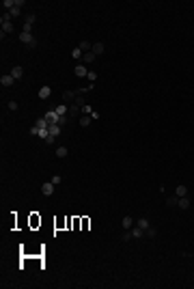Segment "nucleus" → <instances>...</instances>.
<instances>
[{
  "mask_svg": "<svg viewBox=\"0 0 194 289\" xmlns=\"http://www.w3.org/2000/svg\"><path fill=\"white\" fill-rule=\"evenodd\" d=\"M43 119L47 121V125H58V119H61V114H58V112L52 108V110H47V112H45V117H43Z\"/></svg>",
  "mask_w": 194,
  "mask_h": 289,
  "instance_id": "obj_1",
  "label": "nucleus"
},
{
  "mask_svg": "<svg viewBox=\"0 0 194 289\" xmlns=\"http://www.w3.org/2000/svg\"><path fill=\"white\" fill-rule=\"evenodd\" d=\"M19 41L26 43L28 47H35V45H37V41H35V37H33L30 33H22V35H19Z\"/></svg>",
  "mask_w": 194,
  "mask_h": 289,
  "instance_id": "obj_2",
  "label": "nucleus"
},
{
  "mask_svg": "<svg viewBox=\"0 0 194 289\" xmlns=\"http://www.w3.org/2000/svg\"><path fill=\"white\" fill-rule=\"evenodd\" d=\"M76 97H78V93H74V91H65V93H63V104H74Z\"/></svg>",
  "mask_w": 194,
  "mask_h": 289,
  "instance_id": "obj_3",
  "label": "nucleus"
},
{
  "mask_svg": "<svg viewBox=\"0 0 194 289\" xmlns=\"http://www.w3.org/2000/svg\"><path fill=\"white\" fill-rule=\"evenodd\" d=\"M54 188H56V186H54L52 181H47V183H43V186H41V192H43L45 197H52V194H54Z\"/></svg>",
  "mask_w": 194,
  "mask_h": 289,
  "instance_id": "obj_4",
  "label": "nucleus"
},
{
  "mask_svg": "<svg viewBox=\"0 0 194 289\" xmlns=\"http://www.w3.org/2000/svg\"><path fill=\"white\" fill-rule=\"evenodd\" d=\"M74 74H76L78 78H86V76H88V69H86V65H78V67L74 69Z\"/></svg>",
  "mask_w": 194,
  "mask_h": 289,
  "instance_id": "obj_5",
  "label": "nucleus"
},
{
  "mask_svg": "<svg viewBox=\"0 0 194 289\" xmlns=\"http://www.w3.org/2000/svg\"><path fill=\"white\" fill-rule=\"evenodd\" d=\"M104 50H106V45H104L102 41H95V43H93V54H95V56L104 54Z\"/></svg>",
  "mask_w": 194,
  "mask_h": 289,
  "instance_id": "obj_6",
  "label": "nucleus"
},
{
  "mask_svg": "<svg viewBox=\"0 0 194 289\" xmlns=\"http://www.w3.org/2000/svg\"><path fill=\"white\" fill-rule=\"evenodd\" d=\"M80 50H82V54H86V52H93V43L91 41H80Z\"/></svg>",
  "mask_w": 194,
  "mask_h": 289,
  "instance_id": "obj_7",
  "label": "nucleus"
},
{
  "mask_svg": "<svg viewBox=\"0 0 194 289\" xmlns=\"http://www.w3.org/2000/svg\"><path fill=\"white\" fill-rule=\"evenodd\" d=\"M11 76H13L15 80H22V76H24V69H22L19 65H15V67L11 69Z\"/></svg>",
  "mask_w": 194,
  "mask_h": 289,
  "instance_id": "obj_8",
  "label": "nucleus"
},
{
  "mask_svg": "<svg viewBox=\"0 0 194 289\" xmlns=\"http://www.w3.org/2000/svg\"><path fill=\"white\" fill-rule=\"evenodd\" d=\"M134 225H136V227H140V229H142V231H147V229H149V227H151V222H149V220H147V218H138V220H136V222H134Z\"/></svg>",
  "mask_w": 194,
  "mask_h": 289,
  "instance_id": "obj_9",
  "label": "nucleus"
},
{
  "mask_svg": "<svg viewBox=\"0 0 194 289\" xmlns=\"http://www.w3.org/2000/svg\"><path fill=\"white\" fill-rule=\"evenodd\" d=\"M50 93H52L50 86H41L39 89V99H47V97H50Z\"/></svg>",
  "mask_w": 194,
  "mask_h": 289,
  "instance_id": "obj_10",
  "label": "nucleus"
},
{
  "mask_svg": "<svg viewBox=\"0 0 194 289\" xmlns=\"http://www.w3.org/2000/svg\"><path fill=\"white\" fill-rule=\"evenodd\" d=\"M13 82H15V78H13L11 74H9V76H2V78H0V84H2L5 89H7V86H11Z\"/></svg>",
  "mask_w": 194,
  "mask_h": 289,
  "instance_id": "obj_11",
  "label": "nucleus"
},
{
  "mask_svg": "<svg viewBox=\"0 0 194 289\" xmlns=\"http://www.w3.org/2000/svg\"><path fill=\"white\" fill-rule=\"evenodd\" d=\"M121 227H123V229H132L134 227V218H132V216H125V218L121 220Z\"/></svg>",
  "mask_w": 194,
  "mask_h": 289,
  "instance_id": "obj_12",
  "label": "nucleus"
},
{
  "mask_svg": "<svg viewBox=\"0 0 194 289\" xmlns=\"http://www.w3.org/2000/svg\"><path fill=\"white\" fill-rule=\"evenodd\" d=\"M80 112H82V108L80 106H76V104H71V108H69V117H80Z\"/></svg>",
  "mask_w": 194,
  "mask_h": 289,
  "instance_id": "obj_13",
  "label": "nucleus"
},
{
  "mask_svg": "<svg viewBox=\"0 0 194 289\" xmlns=\"http://www.w3.org/2000/svg\"><path fill=\"white\" fill-rule=\"evenodd\" d=\"M177 205H179L181 209H190V205H192V203H190V199H188V197H181Z\"/></svg>",
  "mask_w": 194,
  "mask_h": 289,
  "instance_id": "obj_14",
  "label": "nucleus"
},
{
  "mask_svg": "<svg viewBox=\"0 0 194 289\" xmlns=\"http://www.w3.org/2000/svg\"><path fill=\"white\" fill-rule=\"evenodd\" d=\"M76 93H78V91H76ZM74 104H76V106H80V108H84V106H86V99H84V95H82V93H78V97H76V102H74Z\"/></svg>",
  "mask_w": 194,
  "mask_h": 289,
  "instance_id": "obj_15",
  "label": "nucleus"
},
{
  "mask_svg": "<svg viewBox=\"0 0 194 289\" xmlns=\"http://www.w3.org/2000/svg\"><path fill=\"white\" fill-rule=\"evenodd\" d=\"M185 194H188V188H185V186H177L175 197H179V199H181V197H185Z\"/></svg>",
  "mask_w": 194,
  "mask_h": 289,
  "instance_id": "obj_16",
  "label": "nucleus"
},
{
  "mask_svg": "<svg viewBox=\"0 0 194 289\" xmlns=\"http://www.w3.org/2000/svg\"><path fill=\"white\" fill-rule=\"evenodd\" d=\"M80 125H82V127H88V125H91V114H82V117H80Z\"/></svg>",
  "mask_w": 194,
  "mask_h": 289,
  "instance_id": "obj_17",
  "label": "nucleus"
},
{
  "mask_svg": "<svg viewBox=\"0 0 194 289\" xmlns=\"http://www.w3.org/2000/svg\"><path fill=\"white\" fill-rule=\"evenodd\" d=\"M130 231H132V237H142V233H144V231H142L140 227H136V225H134Z\"/></svg>",
  "mask_w": 194,
  "mask_h": 289,
  "instance_id": "obj_18",
  "label": "nucleus"
},
{
  "mask_svg": "<svg viewBox=\"0 0 194 289\" xmlns=\"http://www.w3.org/2000/svg\"><path fill=\"white\" fill-rule=\"evenodd\" d=\"M54 110H56V112H58V114H61V117H63V114H67V112H69V108H67V104H61V106H56V108H54Z\"/></svg>",
  "mask_w": 194,
  "mask_h": 289,
  "instance_id": "obj_19",
  "label": "nucleus"
},
{
  "mask_svg": "<svg viewBox=\"0 0 194 289\" xmlns=\"http://www.w3.org/2000/svg\"><path fill=\"white\" fill-rule=\"evenodd\" d=\"M39 130H45V127H50V125H47V121H45V119L41 117V119H37V123H35Z\"/></svg>",
  "mask_w": 194,
  "mask_h": 289,
  "instance_id": "obj_20",
  "label": "nucleus"
},
{
  "mask_svg": "<svg viewBox=\"0 0 194 289\" xmlns=\"http://www.w3.org/2000/svg\"><path fill=\"white\" fill-rule=\"evenodd\" d=\"M177 203H179V197H168V199H166V205H168V207H175Z\"/></svg>",
  "mask_w": 194,
  "mask_h": 289,
  "instance_id": "obj_21",
  "label": "nucleus"
},
{
  "mask_svg": "<svg viewBox=\"0 0 194 289\" xmlns=\"http://www.w3.org/2000/svg\"><path fill=\"white\" fill-rule=\"evenodd\" d=\"M95 58H97V56H95V54H93V52H86V54H84V56H82V61H84V63H93V61H95Z\"/></svg>",
  "mask_w": 194,
  "mask_h": 289,
  "instance_id": "obj_22",
  "label": "nucleus"
},
{
  "mask_svg": "<svg viewBox=\"0 0 194 289\" xmlns=\"http://www.w3.org/2000/svg\"><path fill=\"white\" fill-rule=\"evenodd\" d=\"M58 134H61V125H50V136H54V138H56Z\"/></svg>",
  "mask_w": 194,
  "mask_h": 289,
  "instance_id": "obj_23",
  "label": "nucleus"
},
{
  "mask_svg": "<svg viewBox=\"0 0 194 289\" xmlns=\"http://www.w3.org/2000/svg\"><path fill=\"white\" fill-rule=\"evenodd\" d=\"M2 7H5L7 11H11V9L15 7V0H2Z\"/></svg>",
  "mask_w": 194,
  "mask_h": 289,
  "instance_id": "obj_24",
  "label": "nucleus"
},
{
  "mask_svg": "<svg viewBox=\"0 0 194 289\" xmlns=\"http://www.w3.org/2000/svg\"><path fill=\"white\" fill-rule=\"evenodd\" d=\"M67 153H69L67 147H58V149H56V155H58V158H67Z\"/></svg>",
  "mask_w": 194,
  "mask_h": 289,
  "instance_id": "obj_25",
  "label": "nucleus"
},
{
  "mask_svg": "<svg viewBox=\"0 0 194 289\" xmlns=\"http://www.w3.org/2000/svg\"><path fill=\"white\" fill-rule=\"evenodd\" d=\"M71 56H74V58H82L84 54H82V50H80V47H74V50H71Z\"/></svg>",
  "mask_w": 194,
  "mask_h": 289,
  "instance_id": "obj_26",
  "label": "nucleus"
},
{
  "mask_svg": "<svg viewBox=\"0 0 194 289\" xmlns=\"http://www.w3.org/2000/svg\"><path fill=\"white\" fill-rule=\"evenodd\" d=\"M5 22H11V13H9V11H5L2 17H0V24H5Z\"/></svg>",
  "mask_w": 194,
  "mask_h": 289,
  "instance_id": "obj_27",
  "label": "nucleus"
},
{
  "mask_svg": "<svg viewBox=\"0 0 194 289\" xmlns=\"http://www.w3.org/2000/svg\"><path fill=\"white\" fill-rule=\"evenodd\" d=\"M9 13H11V17H17V15L22 13V7H13V9H11Z\"/></svg>",
  "mask_w": 194,
  "mask_h": 289,
  "instance_id": "obj_28",
  "label": "nucleus"
},
{
  "mask_svg": "<svg viewBox=\"0 0 194 289\" xmlns=\"http://www.w3.org/2000/svg\"><path fill=\"white\" fill-rule=\"evenodd\" d=\"M67 123H69V114H63L58 119V125H67Z\"/></svg>",
  "mask_w": 194,
  "mask_h": 289,
  "instance_id": "obj_29",
  "label": "nucleus"
},
{
  "mask_svg": "<svg viewBox=\"0 0 194 289\" xmlns=\"http://www.w3.org/2000/svg\"><path fill=\"white\" fill-rule=\"evenodd\" d=\"M121 239H123V242H130V239H132V231L125 229V233H123V237H121Z\"/></svg>",
  "mask_w": 194,
  "mask_h": 289,
  "instance_id": "obj_30",
  "label": "nucleus"
},
{
  "mask_svg": "<svg viewBox=\"0 0 194 289\" xmlns=\"http://www.w3.org/2000/svg\"><path fill=\"white\" fill-rule=\"evenodd\" d=\"M33 30V24H26V22H24L22 24V33H30Z\"/></svg>",
  "mask_w": 194,
  "mask_h": 289,
  "instance_id": "obj_31",
  "label": "nucleus"
},
{
  "mask_svg": "<svg viewBox=\"0 0 194 289\" xmlns=\"http://www.w3.org/2000/svg\"><path fill=\"white\" fill-rule=\"evenodd\" d=\"M144 233H147L149 237H155V233H158V229H155V227H149V229H147V231H144Z\"/></svg>",
  "mask_w": 194,
  "mask_h": 289,
  "instance_id": "obj_32",
  "label": "nucleus"
},
{
  "mask_svg": "<svg viewBox=\"0 0 194 289\" xmlns=\"http://www.w3.org/2000/svg\"><path fill=\"white\" fill-rule=\"evenodd\" d=\"M86 78H88V80H91V84H93V82L97 80V74H95V71H88V76H86Z\"/></svg>",
  "mask_w": 194,
  "mask_h": 289,
  "instance_id": "obj_33",
  "label": "nucleus"
},
{
  "mask_svg": "<svg viewBox=\"0 0 194 289\" xmlns=\"http://www.w3.org/2000/svg\"><path fill=\"white\" fill-rule=\"evenodd\" d=\"M93 112V108H91V104H86L84 108H82V114H91Z\"/></svg>",
  "mask_w": 194,
  "mask_h": 289,
  "instance_id": "obj_34",
  "label": "nucleus"
},
{
  "mask_svg": "<svg viewBox=\"0 0 194 289\" xmlns=\"http://www.w3.org/2000/svg\"><path fill=\"white\" fill-rule=\"evenodd\" d=\"M50 181H52V183H54V186H58V183H61V181H63V177H58V175H54V177H52V179H50Z\"/></svg>",
  "mask_w": 194,
  "mask_h": 289,
  "instance_id": "obj_35",
  "label": "nucleus"
},
{
  "mask_svg": "<svg viewBox=\"0 0 194 289\" xmlns=\"http://www.w3.org/2000/svg\"><path fill=\"white\" fill-rule=\"evenodd\" d=\"M30 225H33V227H37V225H41V220L37 218V216H33V218H30Z\"/></svg>",
  "mask_w": 194,
  "mask_h": 289,
  "instance_id": "obj_36",
  "label": "nucleus"
},
{
  "mask_svg": "<svg viewBox=\"0 0 194 289\" xmlns=\"http://www.w3.org/2000/svg\"><path fill=\"white\" fill-rule=\"evenodd\" d=\"M9 110H17V102H9Z\"/></svg>",
  "mask_w": 194,
  "mask_h": 289,
  "instance_id": "obj_37",
  "label": "nucleus"
},
{
  "mask_svg": "<svg viewBox=\"0 0 194 289\" xmlns=\"http://www.w3.org/2000/svg\"><path fill=\"white\" fill-rule=\"evenodd\" d=\"M88 225H91V220H88V218H82V227L88 229Z\"/></svg>",
  "mask_w": 194,
  "mask_h": 289,
  "instance_id": "obj_38",
  "label": "nucleus"
},
{
  "mask_svg": "<svg viewBox=\"0 0 194 289\" xmlns=\"http://www.w3.org/2000/svg\"><path fill=\"white\" fill-rule=\"evenodd\" d=\"M91 119H95V121H97V119H99V112H97V110H93V112H91Z\"/></svg>",
  "mask_w": 194,
  "mask_h": 289,
  "instance_id": "obj_39",
  "label": "nucleus"
},
{
  "mask_svg": "<svg viewBox=\"0 0 194 289\" xmlns=\"http://www.w3.org/2000/svg\"><path fill=\"white\" fill-rule=\"evenodd\" d=\"M54 140H56L54 136H47V138H45V142H47V144H54Z\"/></svg>",
  "mask_w": 194,
  "mask_h": 289,
  "instance_id": "obj_40",
  "label": "nucleus"
}]
</instances>
